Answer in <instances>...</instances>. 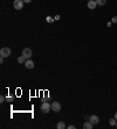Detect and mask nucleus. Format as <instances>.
Segmentation results:
<instances>
[{"instance_id": "obj_1", "label": "nucleus", "mask_w": 117, "mask_h": 129, "mask_svg": "<svg viewBox=\"0 0 117 129\" xmlns=\"http://www.w3.org/2000/svg\"><path fill=\"white\" fill-rule=\"evenodd\" d=\"M40 109H41V112H43V113H49L50 109H52V103L46 102V101L42 102L41 106H40Z\"/></svg>"}, {"instance_id": "obj_2", "label": "nucleus", "mask_w": 117, "mask_h": 129, "mask_svg": "<svg viewBox=\"0 0 117 129\" xmlns=\"http://www.w3.org/2000/svg\"><path fill=\"white\" fill-rule=\"evenodd\" d=\"M0 56H1V57H4V58L9 57V56H11V49H9V48H7V47L1 48V50H0Z\"/></svg>"}, {"instance_id": "obj_3", "label": "nucleus", "mask_w": 117, "mask_h": 129, "mask_svg": "<svg viewBox=\"0 0 117 129\" xmlns=\"http://www.w3.org/2000/svg\"><path fill=\"white\" fill-rule=\"evenodd\" d=\"M24 4H25V1H24V0H14V1H13V6H14V8H15L17 11L22 9Z\"/></svg>"}, {"instance_id": "obj_4", "label": "nucleus", "mask_w": 117, "mask_h": 129, "mask_svg": "<svg viewBox=\"0 0 117 129\" xmlns=\"http://www.w3.org/2000/svg\"><path fill=\"white\" fill-rule=\"evenodd\" d=\"M22 56L26 58V59H29V58L32 57V50H31L29 48H25V49L22 50Z\"/></svg>"}, {"instance_id": "obj_5", "label": "nucleus", "mask_w": 117, "mask_h": 129, "mask_svg": "<svg viewBox=\"0 0 117 129\" xmlns=\"http://www.w3.org/2000/svg\"><path fill=\"white\" fill-rule=\"evenodd\" d=\"M52 109H53V112H55V113L60 112V110H61V103L58 102V101L52 102Z\"/></svg>"}, {"instance_id": "obj_6", "label": "nucleus", "mask_w": 117, "mask_h": 129, "mask_svg": "<svg viewBox=\"0 0 117 129\" xmlns=\"http://www.w3.org/2000/svg\"><path fill=\"white\" fill-rule=\"evenodd\" d=\"M24 65L26 66V69H33L34 68V62H33L32 59H26V62L24 63Z\"/></svg>"}, {"instance_id": "obj_7", "label": "nucleus", "mask_w": 117, "mask_h": 129, "mask_svg": "<svg viewBox=\"0 0 117 129\" xmlns=\"http://www.w3.org/2000/svg\"><path fill=\"white\" fill-rule=\"evenodd\" d=\"M97 6V2L95 1V0H89L88 1V8L89 9H95Z\"/></svg>"}, {"instance_id": "obj_8", "label": "nucleus", "mask_w": 117, "mask_h": 129, "mask_svg": "<svg viewBox=\"0 0 117 129\" xmlns=\"http://www.w3.org/2000/svg\"><path fill=\"white\" fill-rule=\"evenodd\" d=\"M89 121H90L92 124H97V123L100 122V119H98L97 115H91L90 117H89Z\"/></svg>"}, {"instance_id": "obj_9", "label": "nucleus", "mask_w": 117, "mask_h": 129, "mask_svg": "<svg viewBox=\"0 0 117 129\" xmlns=\"http://www.w3.org/2000/svg\"><path fill=\"white\" fill-rule=\"evenodd\" d=\"M92 126H94V124H92L90 121H87V122L83 124V128H84V129H91V128H92Z\"/></svg>"}, {"instance_id": "obj_10", "label": "nucleus", "mask_w": 117, "mask_h": 129, "mask_svg": "<svg viewBox=\"0 0 117 129\" xmlns=\"http://www.w3.org/2000/svg\"><path fill=\"white\" fill-rule=\"evenodd\" d=\"M56 128H58V129H65L66 128L65 122H63V121H60V122L56 124Z\"/></svg>"}, {"instance_id": "obj_11", "label": "nucleus", "mask_w": 117, "mask_h": 129, "mask_svg": "<svg viewBox=\"0 0 117 129\" xmlns=\"http://www.w3.org/2000/svg\"><path fill=\"white\" fill-rule=\"evenodd\" d=\"M25 62H26V58H25L24 56H22V55H21V56H20V57L18 58V63L22 64V63H25Z\"/></svg>"}, {"instance_id": "obj_12", "label": "nucleus", "mask_w": 117, "mask_h": 129, "mask_svg": "<svg viewBox=\"0 0 117 129\" xmlns=\"http://www.w3.org/2000/svg\"><path fill=\"white\" fill-rule=\"evenodd\" d=\"M96 2H97V5H100V6H103V5H105V2H107V0H95Z\"/></svg>"}, {"instance_id": "obj_13", "label": "nucleus", "mask_w": 117, "mask_h": 129, "mask_svg": "<svg viewBox=\"0 0 117 129\" xmlns=\"http://www.w3.org/2000/svg\"><path fill=\"white\" fill-rule=\"evenodd\" d=\"M116 119H110V120H109V123H110V126H116Z\"/></svg>"}, {"instance_id": "obj_14", "label": "nucleus", "mask_w": 117, "mask_h": 129, "mask_svg": "<svg viewBox=\"0 0 117 129\" xmlns=\"http://www.w3.org/2000/svg\"><path fill=\"white\" fill-rule=\"evenodd\" d=\"M47 22H49V23H50V22H53V21H54V19H53V18H50V16H47Z\"/></svg>"}, {"instance_id": "obj_15", "label": "nucleus", "mask_w": 117, "mask_h": 129, "mask_svg": "<svg viewBox=\"0 0 117 129\" xmlns=\"http://www.w3.org/2000/svg\"><path fill=\"white\" fill-rule=\"evenodd\" d=\"M4 101H5V98H4V95H1L0 97V103H4Z\"/></svg>"}, {"instance_id": "obj_16", "label": "nucleus", "mask_w": 117, "mask_h": 129, "mask_svg": "<svg viewBox=\"0 0 117 129\" xmlns=\"http://www.w3.org/2000/svg\"><path fill=\"white\" fill-rule=\"evenodd\" d=\"M112 22H114V23H117V16H114V18H112Z\"/></svg>"}, {"instance_id": "obj_17", "label": "nucleus", "mask_w": 117, "mask_h": 129, "mask_svg": "<svg viewBox=\"0 0 117 129\" xmlns=\"http://www.w3.org/2000/svg\"><path fill=\"white\" fill-rule=\"evenodd\" d=\"M55 21H58V20H60V15H56V16H55Z\"/></svg>"}, {"instance_id": "obj_18", "label": "nucleus", "mask_w": 117, "mask_h": 129, "mask_svg": "<svg viewBox=\"0 0 117 129\" xmlns=\"http://www.w3.org/2000/svg\"><path fill=\"white\" fill-rule=\"evenodd\" d=\"M68 128H69V129H75V126H73V124H72V126H69Z\"/></svg>"}, {"instance_id": "obj_19", "label": "nucleus", "mask_w": 117, "mask_h": 129, "mask_svg": "<svg viewBox=\"0 0 117 129\" xmlns=\"http://www.w3.org/2000/svg\"><path fill=\"white\" fill-rule=\"evenodd\" d=\"M0 63H1V64L4 63V57H1V58H0Z\"/></svg>"}, {"instance_id": "obj_20", "label": "nucleus", "mask_w": 117, "mask_h": 129, "mask_svg": "<svg viewBox=\"0 0 117 129\" xmlns=\"http://www.w3.org/2000/svg\"><path fill=\"white\" fill-rule=\"evenodd\" d=\"M24 1H25V2H26V4H28V2H31V1H32V0H24Z\"/></svg>"}, {"instance_id": "obj_21", "label": "nucleus", "mask_w": 117, "mask_h": 129, "mask_svg": "<svg viewBox=\"0 0 117 129\" xmlns=\"http://www.w3.org/2000/svg\"><path fill=\"white\" fill-rule=\"evenodd\" d=\"M115 119H116V120H117V112H116V113H115Z\"/></svg>"}, {"instance_id": "obj_22", "label": "nucleus", "mask_w": 117, "mask_h": 129, "mask_svg": "<svg viewBox=\"0 0 117 129\" xmlns=\"http://www.w3.org/2000/svg\"><path fill=\"white\" fill-rule=\"evenodd\" d=\"M116 127H117V123H116Z\"/></svg>"}]
</instances>
